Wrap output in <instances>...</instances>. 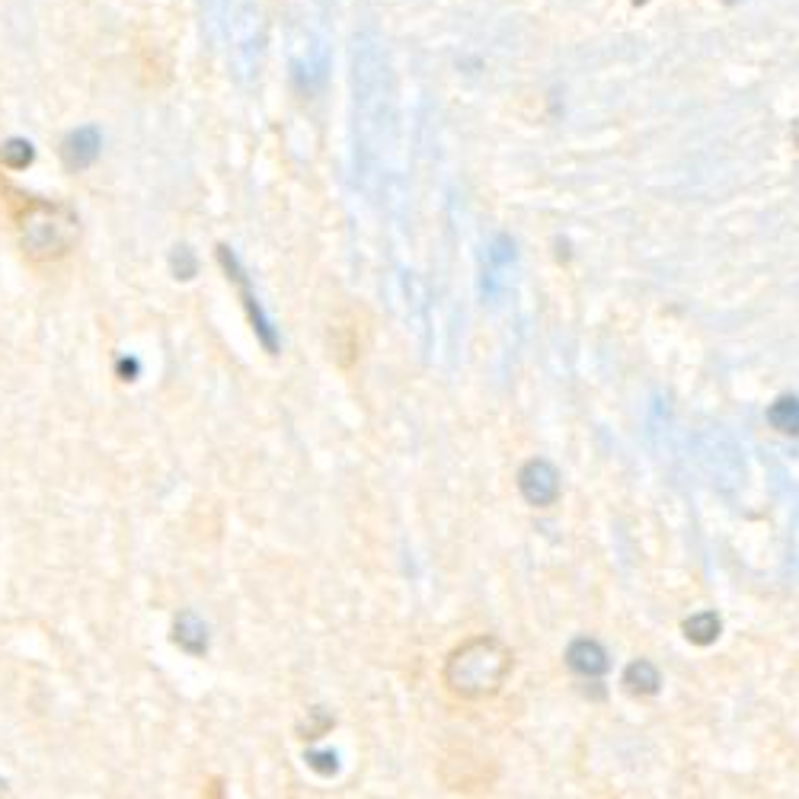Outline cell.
Listing matches in <instances>:
<instances>
[{
  "instance_id": "6da1fadb",
  "label": "cell",
  "mask_w": 799,
  "mask_h": 799,
  "mask_svg": "<svg viewBox=\"0 0 799 799\" xmlns=\"http://www.w3.org/2000/svg\"><path fill=\"white\" fill-rule=\"evenodd\" d=\"M515 668L512 649L499 637H474L461 643L445 662V684L464 700H483L502 691Z\"/></svg>"
},
{
  "instance_id": "7a4b0ae2",
  "label": "cell",
  "mask_w": 799,
  "mask_h": 799,
  "mask_svg": "<svg viewBox=\"0 0 799 799\" xmlns=\"http://www.w3.org/2000/svg\"><path fill=\"white\" fill-rule=\"evenodd\" d=\"M16 231H20V247L29 259L55 263V259H64L77 247L80 218L71 205L20 195V202H16Z\"/></svg>"
},
{
  "instance_id": "3957f363",
  "label": "cell",
  "mask_w": 799,
  "mask_h": 799,
  "mask_svg": "<svg viewBox=\"0 0 799 799\" xmlns=\"http://www.w3.org/2000/svg\"><path fill=\"white\" fill-rule=\"evenodd\" d=\"M218 263H221V269L227 272V279H231L234 285H237V291H240V304H243V311H247V317H250V326H253V333H256V339L263 342V349L269 352V355H275L279 352V333H275V326H272V320H269V314L263 311V304H259V298H256V291H253V282H250V275H247V269H243V263H240V256L231 250V247H218Z\"/></svg>"
},
{
  "instance_id": "277c9868",
  "label": "cell",
  "mask_w": 799,
  "mask_h": 799,
  "mask_svg": "<svg viewBox=\"0 0 799 799\" xmlns=\"http://www.w3.org/2000/svg\"><path fill=\"white\" fill-rule=\"evenodd\" d=\"M518 493L528 505L547 509L560 499V470L544 458H534L518 470Z\"/></svg>"
},
{
  "instance_id": "5b68a950",
  "label": "cell",
  "mask_w": 799,
  "mask_h": 799,
  "mask_svg": "<svg viewBox=\"0 0 799 799\" xmlns=\"http://www.w3.org/2000/svg\"><path fill=\"white\" fill-rule=\"evenodd\" d=\"M100 151H103L100 128H96V125L74 128V132L61 141V163H64V170L80 173V170L93 167L96 157H100Z\"/></svg>"
},
{
  "instance_id": "8992f818",
  "label": "cell",
  "mask_w": 799,
  "mask_h": 799,
  "mask_svg": "<svg viewBox=\"0 0 799 799\" xmlns=\"http://www.w3.org/2000/svg\"><path fill=\"white\" fill-rule=\"evenodd\" d=\"M566 665L573 668L576 675L582 678H598V675H605L608 672V652L605 646H601L598 640H576V643H569L566 649Z\"/></svg>"
},
{
  "instance_id": "52a82bcc",
  "label": "cell",
  "mask_w": 799,
  "mask_h": 799,
  "mask_svg": "<svg viewBox=\"0 0 799 799\" xmlns=\"http://www.w3.org/2000/svg\"><path fill=\"white\" fill-rule=\"evenodd\" d=\"M173 643L186 652V656H205L208 652V627L199 614H192V611H183L173 621Z\"/></svg>"
},
{
  "instance_id": "ba28073f",
  "label": "cell",
  "mask_w": 799,
  "mask_h": 799,
  "mask_svg": "<svg viewBox=\"0 0 799 799\" xmlns=\"http://www.w3.org/2000/svg\"><path fill=\"white\" fill-rule=\"evenodd\" d=\"M659 684H662L659 668L652 665V662H646V659H637V662H630V665L624 668V688H627L630 694L649 697V694H656V691H659Z\"/></svg>"
},
{
  "instance_id": "9c48e42d",
  "label": "cell",
  "mask_w": 799,
  "mask_h": 799,
  "mask_svg": "<svg viewBox=\"0 0 799 799\" xmlns=\"http://www.w3.org/2000/svg\"><path fill=\"white\" fill-rule=\"evenodd\" d=\"M720 630H723V624H720V617H716L713 611H700V614H694V617H688V621H684V637H688L694 646H710V643H716Z\"/></svg>"
},
{
  "instance_id": "30bf717a",
  "label": "cell",
  "mask_w": 799,
  "mask_h": 799,
  "mask_svg": "<svg viewBox=\"0 0 799 799\" xmlns=\"http://www.w3.org/2000/svg\"><path fill=\"white\" fill-rule=\"evenodd\" d=\"M768 422L780 435H799V397H777L768 406Z\"/></svg>"
},
{
  "instance_id": "8fae6325",
  "label": "cell",
  "mask_w": 799,
  "mask_h": 799,
  "mask_svg": "<svg viewBox=\"0 0 799 799\" xmlns=\"http://www.w3.org/2000/svg\"><path fill=\"white\" fill-rule=\"evenodd\" d=\"M32 160H36V148H32V141L7 138L4 144H0V163H4L7 170H26Z\"/></svg>"
},
{
  "instance_id": "7c38bea8",
  "label": "cell",
  "mask_w": 799,
  "mask_h": 799,
  "mask_svg": "<svg viewBox=\"0 0 799 799\" xmlns=\"http://www.w3.org/2000/svg\"><path fill=\"white\" fill-rule=\"evenodd\" d=\"M170 272H173V279L176 282H192L195 279V272H199V259H195V253L186 247H173L170 253Z\"/></svg>"
},
{
  "instance_id": "4fadbf2b",
  "label": "cell",
  "mask_w": 799,
  "mask_h": 799,
  "mask_svg": "<svg viewBox=\"0 0 799 799\" xmlns=\"http://www.w3.org/2000/svg\"><path fill=\"white\" fill-rule=\"evenodd\" d=\"M336 761H339V758H336L333 752H311V755H307V764H311V768H314V771L326 774V777H330V774H336V768H339V764H336Z\"/></svg>"
},
{
  "instance_id": "5bb4252c",
  "label": "cell",
  "mask_w": 799,
  "mask_h": 799,
  "mask_svg": "<svg viewBox=\"0 0 799 799\" xmlns=\"http://www.w3.org/2000/svg\"><path fill=\"white\" fill-rule=\"evenodd\" d=\"M119 368H122V381H135V374H138V362H135V358H132V362H125V358H122Z\"/></svg>"
},
{
  "instance_id": "9a60e30c",
  "label": "cell",
  "mask_w": 799,
  "mask_h": 799,
  "mask_svg": "<svg viewBox=\"0 0 799 799\" xmlns=\"http://www.w3.org/2000/svg\"><path fill=\"white\" fill-rule=\"evenodd\" d=\"M793 141H796V144H799V122H796V125H793Z\"/></svg>"
},
{
  "instance_id": "2e32d148",
  "label": "cell",
  "mask_w": 799,
  "mask_h": 799,
  "mask_svg": "<svg viewBox=\"0 0 799 799\" xmlns=\"http://www.w3.org/2000/svg\"><path fill=\"white\" fill-rule=\"evenodd\" d=\"M633 4H637V7H640V4H646V0H633Z\"/></svg>"
}]
</instances>
